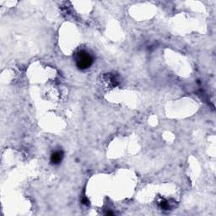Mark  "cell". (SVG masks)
<instances>
[{"instance_id": "obj_4", "label": "cell", "mask_w": 216, "mask_h": 216, "mask_svg": "<svg viewBox=\"0 0 216 216\" xmlns=\"http://www.w3.org/2000/svg\"><path fill=\"white\" fill-rule=\"evenodd\" d=\"M82 202H83V204H85V205H88V204H89V200H88L87 198H84Z\"/></svg>"}, {"instance_id": "obj_1", "label": "cell", "mask_w": 216, "mask_h": 216, "mask_svg": "<svg viewBox=\"0 0 216 216\" xmlns=\"http://www.w3.org/2000/svg\"><path fill=\"white\" fill-rule=\"evenodd\" d=\"M74 61H75L76 67L80 70H85L89 69L93 63H94V57L88 52L85 50L78 51L75 53L74 56Z\"/></svg>"}, {"instance_id": "obj_2", "label": "cell", "mask_w": 216, "mask_h": 216, "mask_svg": "<svg viewBox=\"0 0 216 216\" xmlns=\"http://www.w3.org/2000/svg\"><path fill=\"white\" fill-rule=\"evenodd\" d=\"M63 159V151L57 150L55 151L54 153L52 154L50 160H51V163H52L53 165L57 166V165H59L60 163L62 162Z\"/></svg>"}, {"instance_id": "obj_3", "label": "cell", "mask_w": 216, "mask_h": 216, "mask_svg": "<svg viewBox=\"0 0 216 216\" xmlns=\"http://www.w3.org/2000/svg\"><path fill=\"white\" fill-rule=\"evenodd\" d=\"M159 205L160 206V208L164 210H170V205L168 204V202L165 199H161L159 203Z\"/></svg>"}]
</instances>
